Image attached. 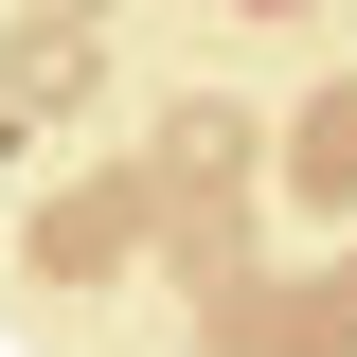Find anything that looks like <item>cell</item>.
<instances>
[{"label":"cell","mask_w":357,"mask_h":357,"mask_svg":"<svg viewBox=\"0 0 357 357\" xmlns=\"http://www.w3.org/2000/svg\"><path fill=\"white\" fill-rule=\"evenodd\" d=\"M250 18H286V0H250Z\"/></svg>","instance_id":"obj_1"}]
</instances>
